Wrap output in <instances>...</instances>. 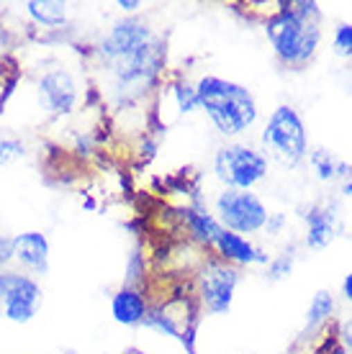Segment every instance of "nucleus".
Returning a JSON list of instances; mask_svg holds the SVG:
<instances>
[{
	"mask_svg": "<svg viewBox=\"0 0 352 354\" xmlns=\"http://www.w3.org/2000/svg\"><path fill=\"white\" fill-rule=\"evenodd\" d=\"M8 280H10V272H0V301H3V295L8 290Z\"/></svg>",
	"mask_w": 352,
	"mask_h": 354,
	"instance_id": "27",
	"label": "nucleus"
},
{
	"mask_svg": "<svg viewBox=\"0 0 352 354\" xmlns=\"http://www.w3.org/2000/svg\"><path fill=\"white\" fill-rule=\"evenodd\" d=\"M100 59L116 77L118 90H141L162 67V49L152 28L139 18H123L100 41Z\"/></svg>",
	"mask_w": 352,
	"mask_h": 354,
	"instance_id": "1",
	"label": "nucleus"
},
{
	"mask_svg": "<svg viewBox=\"0 0 352 354\" xmlns=\"http://www.w3.org/2000/svg\"><path fill=\"white\" fill-rule=\"evenodd\" d=\"M24 154V147L16 139H0V165H10Z\"/></svg>",
	"mask_w": 352,
	"mask_h": 354,
	"instance_id": "22",
	"label": "nucleus"
},
{
	"mask_svg": "<svg viewBox=\"0 0 352 354\" xmlns=\"http://www.w3.org/2000/svg\"><path fill=\"white\" fill-rule=\"evenodd\" d=\"M13 259L31 270V272H46L49 270V241L39 231H26L13 236Z\"/></svg>",
	"mask_w": 352,
	"mask_h": 354,
	"instance_id": "10",
	"label": "nucleus"
},
{
	"mask_svg": "<svg viewBox=\"0 0 352 354\" xmlns=\"http://www.w3.org/2000/svg\"><path fill=\"white\" fill-rule=\"evenodd\" d=\"M185 221H188L191 234H193L198 241H203V244H213V241H216V234L221 231L219 221H216L206 208H201V205L188 208V211H185Z\"/></svg>",
	"mask_w": 352,
	"mask_h": 354,
	"instance_id": "14",
	"label": "nucleus"
},
{
	"mask_svg": "<svg viewBox=\"0 0 352 354\" xmlns=\"http://www.w3.org/2000/svg\"><path fill=\"white\" fill-rule=\"evenodd\" d=\"M306 221V247L308 249H326L337 236V218L329 208L311 205L303 213Z\"/></svg>",
	"mask_w": 352,
	"mask_h": 354,
	"instance_id": "12",
	"label": "nucleus"
},
{
	"mask_svg": "<svg viewBox=\"0 0 352 354\" xmlns=\"http://www.w3.org/2000/svg\"><path fill=\"white\" fill-rule=\"evenodd\" d=\"M239 285V270L224 262H209L201 272V301L209 313H227Z\"/></svg>",
	"mask_w": 352,
	"mask_h": 354,
	"instance_id": "7",
	"label": "nucleus"
},
{
	"mask_svg": "<svg viewBox=\"0 0 352 354\" xmlns=\"http://www.w3.org/2000/svg\"><path fill=\"white\" fill-rule=\"evenodd\" d=\"M308 162H311V167L317 172V177L322 183H335L337 177H340V165L342 160H337L332 151L326 149H317L308 154Z\"/></svg>",
	"mask_w": 352,
	"mask_h": 354,
	"instance_id": "18",
	"label": "nucleus"
},
{
	"mask_svg": "<svg viewBox=\"0 0 352 354\" xmlns=\"http://www.w3.org/2000/svg\"><path fill=\"white\" fill-rule=\"evenodd\" d=\"M342 193H344V195H352V177H350V180H344Z\"/></svg>",
	"mask_w": 352,
	"mask_h": 354,
	"instance_id": "28",
	"label": "nucleus"
},
{
	"mask_svg": "<svg viewBox=\"0 0 352 354\" xmlns=\"http://www.w3.org/2000/svg\"><path fill=\"white\" fill-rule=\"evenodd\" d=\"M340 339H342V344L352 352V319L342 321V326H340Z\"/></svg>",
	"mask_w": 352,
	"mask_h": 354,
	"instance_id": "24",
	"label": "nucleus"
},
{
	"mask_svg": "<svg viewBox=\"0 0 352 354\" xmlns=\"http://www.w3.org/2000/svg\"><path fill=\"white\" fill-rule=\"evenodd\" d=\"M126 354H147V352H141V349H129Z\"/></svg>",
	"mask_w": 352,
	"mask_h": 354,
	"instance_id": "29",
	"label": "nucleus"
},
{
	"mask_svg": "<svg viewBox=\"0 0 352 354\" xmlns=\"http://www.w3.org/2000/svg\"><path fill=\"white\" fill-rule=\"evenodd\" d=\"M335 54L337 57H352V24H340L335 31Z\"/></svg>",
	"mask_w": 352,
	"mask_h": 354,
	"instance_id": "19",
	"label": "nucleus"
},
{
	"mask_svg": "<svg viewBox=\"0 0 352 354\" xmlns=\"http://www.w3.org/2000/svg\"><path fill=\"white\" fill-rule=\"evenodd\" d=\"M118 8L126 10V13H134L137 8H141V3H137V0H118Z\"/></svg>",
	"mask_w": 352,
	"mask_h": 354,
	"instance_id": "26",
	"label": "nucleus"
},
{
	"mask_svg": "<svg viewBox=\"0 0 352 354\" xmlns=\"http://www.w3.org/2000/svg\"><path fill=\"white\" fill-rule=\"evenodd\" d=\"M291 270H293V257L291 254H281V257H275L267 262V280L278 283L283 277H288Z\"/></svg>",
	"mask_w": 352,
	"mask_h": 354,
	"instance_id": "21",
	"label": "nucleus"
},
{
	"mask_svg": "<svg viewBox=\"0 0 352 354\" xmlns=\"http://www.w3.org/2000/svg\"><path fill=\"white\" fill-rule=\"evenodd\" d=\"M10 259H13V236L0 231V267L8 265Z\"/></svg>",
	"mask_w": 352,
	"mask_h": 354,
	"instance_id": "23",
	"label": "nucleus"
},
{
	"mask_svg": "<svg viewBox=\"0 0 352 354\" xmlns=\"http://www.w3.org/2000/svg\"><path fill=\"white\" fill-rule=\"evenodd\" d=\"M147 301H144V295L139 290H134V288H121V290L114 295V301H111V313H114V319L123 326H137L144 321L147 316Z\"/></svg>",
	"mask_w": 352,
	"mask_h": 354,
	"instance_id": "13",
	"label": "nucleus"
},
{
	"mask_svg": "<svg viewBox=\"0 0 352 354\" xmlns=\"http://www.w3.org/2000/svg\"><path fill=\"white\" fill-rule=\"evenodd\" d=\"M332 313H335V295L329 290H319L311 303H308V313H306V331H317L324 321L332 319Z\"/></svg>",
	"mask_w": 352,
	"mask_h": 354,
	"instance_id": "15",
	"label": "nucleus"
},
{
	"mask_svg": "<svg viewBox=\"0 0 352 354\" xmlns=\"http://www.w3.org/2000/svg\"><path fill=\"white\" fill-rule=\"evenodd\" d=\"M28 8V16L39 21V24H44V26H60L64 24V18H67V6L64 3H57V0H31L26 3Z\"/></svg>",
	"mask_w": 352,
	"mask_h": 354,
	"instance_id": "16",
	"label": "nucleus"
},
{
	"mask_svg": "<svg viewBox=\"0 0 352 354\" xmlns=\"http://www.w3.org/2000/svg\"><path fill=\"white\" fill-rule=\"evenodd\" d=\"M175 100H177V108L183 111V113H191L198 108V95H195V88H191L188 82H177L175 85Z\"/></svg>",
	"mask_w": 352,
	"mask_h": 354,
	"instance_id": "20",
	"label": "nucleus"
},
{
	"mask_svg": "<svg viewBox=\"0 0 352 354\" xmlns=\"http://www.w3.org/2000/svg\"><path fill=\"white\" fill-rule=\"evenodd\" d=\"M147 328H155V331H159V334H168V337H175L183 342V328L177 326L175 316L170 313L168 308H152L147 310V316H144V321H141Z\"/></svg>",
	"mask_w": 352,
	"mask_h": 354,
	"instance_id": "17",
	"label": "nucleus"
},
{
	"mask_svg": "<svg viewBox=\"0 0 352 354\" xmlns=\"http://www.w3.org/2000/svg\"><path fill=\"white\" fill-rule=\"evenodd\" d=\"M342 295H344V301L352 303V272L342 280Z\"/></svg>",
	"mask_w": 352,
	"mask_h": 354,
	"instance_id": "25",
	"label": "nucleus"
},
{
	"mask_svg": "<svg viewBox=\"0 0 352 354\" xmlns=\"http://www.w3.org/2000/svg\"><path fill=\"white\" fill-rule=\"evenodd\" d=\"M263 144L283 165H299L308 157V133L293 106H278L267 118Z\"/></svg>",
	"mask_w": 352,
	"mask_h": 354,
	"instance_id": "4",
	"label": "nucleus"
},
{
	"mask_svg": "<svg viewBox=\"0 0 352 354\" xmlns=\"http://www.w3.org/2000/svg\"><path fill=\"white\" fill-rule=\"evenodd\" d=\"M213 172L231 190H249L267 175V157L247 144H227L213 157Z\"/></svg>",
	"mask_w": 352,
	"mask_h": 354,
	"instance_id": "5",
	"label": "nucleus"
},
{
	"mask_svg": "<svg viewBox=\"0 0 352 354\" xmlns=\"http://www.w3.org/2000/svg\"><path fill=\"white\" fill-rule=\"evenodd\" d=\"M322 10L319 3H291L275 10L267 18V39L273 44L275 54L291 67H303L314 59L319 44H322Z\"/></svg>",
	"mask_w": 352,
	"mask_h": 354,
	"instance_id": "2",
	"label": "nucleus"
},
{
	"mask_svg": "<svg viewBox=\"0 0 352 354\" xmlns=\"http://www.w3.org/2000/svg\"><path fill=\"white\" fill-rule=\"evenodd\" d=\"M3 313L6 319L13 324H28L39 313L42 306V288L36 285V280L26 277V274L10 272L8 290L3 295Z\"/></svg>",
	"mask_w": 352,
	"mask_h": 354,
	"instance_id": "8",
	"label": "nucleus"
},
{
	"mask_svg": "<svg viewBox=\"0 0 352 354\" xmlns=\"http://www.w3.org/2000/svg\"><path fill=\"white\" fill-rule=\"evenodd\" d=\"M39 100L49 113H70L78 103V88L67 70H52L39 80Z\"/></svg>",
	"mask_w": 352,
	"mask_h": 354,
	"instance_id": "9",
	"label": "nucleus"
},
{
	"mask_svg": "<svg viewBox=\"0 0 352 354\" xmlns=\"http://www.w3.org/2000/svg\"><path fill=\"white\" fill-rule=\"evenodd\" d=\"M195 95L198 108L206 111L216 131L224 136H237L257 121L255 95L237 82L209 75L195 85Z\"/></svg>",
	"mask_w": 352,
	"mask_h": 354,
	"instance_id": "3",
	"label": "nucleus"
},
{
	"mask_svg": "<svg viewBox=\"0 0 352 354\" xmlns=\"http://www.w3.org/2000/svg\"><path fill=\"white\" fill-rule=\"evenodd\" d=\"M216 221L221 229L234 231V234H255L267 226L270 211L267 205L249 190H231L227 187L224 193L216 198Z\"/></svg>",
	"mask_w": 352,
	"mask_h": 354,
	"instance_id": "6",
	"label": "nucleus"
},
{
	"mask_svg": "<svg viewBox=\"0 0 352 354\" xmlns=\"http://www.w3.org/2000/svg\"><path fill=\"white\" fill-rule=\"evenodd\" d=\"M213 244H216V249L224 254V259L237 262V265H267V262H270V257H267L265 252L255 249L245 236H239L234 231L221 229L219 234H216V241H213Z\"/></svg>",
	"mask_w": 352,
	"mask_h": 354,
	"instance_id": "11",
	"label": "nucleus"
}]
</instances>
